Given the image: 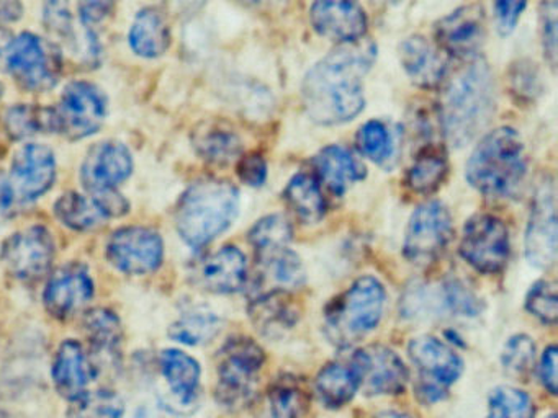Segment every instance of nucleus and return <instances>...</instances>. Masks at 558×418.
<instances>
[{
  "label": "nucleus",
  "mask_w": 558,
  "mask_h": 418,
  "mask_svg": "<svg viewBox=\"0 0 558 418\" xmlns=\"http://www.w3.org/2000/svg\"><path fill=\"white\" fill-rule=\"evenodd\" d=\"M374 42H345L313 65L303 81V107L322 126L348 123L364 110V77L374 64Z\"/></svg>",
  "instance_id": "f257e3e1"
},
{
  "label": "nucleus",
  "mask_w": 558,
  "mask_h": 418,
  "mask_svg": "<svg viewBox=\"0 0 558 418\" xmlns=\"http://www.w3.org/2000/svg\"><path fill=\"white\" fill-rule=\"evenodd\" d=\"M495 81L488 65L472 61L460 69L447 84L439 108L447 139L457 147L475 139L495 114Z\"/></svg>",
  "instance_id": "f03ea898"
},
{
  "label": "nucleus",
  "mask_w": 558,
  "mask_h": 418,
  "mask_svg": "<svg viewBox=\"0 0 558 418\" xmlns=\"http://www.w3.org/2000/svg\"><path fill=\"white\" fill-rule=\"evenodd\" d=\"M240 211V193L233 183L204 179L192 183L175 209V228L194 248L210 244L223 234Z\"/></svg>",
  "instance_id": "7ed1b4c3"
},
{
  "label": "nucleus",
  "mask_w": 558,
  "mask_h": 418,
  "mask_svg": "<svg viewBox=\"0 0 558 418\" xmlns=\"http://www.w3.org/2000/svg\"><path fill=\"white\" fill-rule=\"evenodd\" d=\"M527 173L524 144L512 127L486 134L466 163V180L489 198L515 195Z\"/></svg>",
  "instance_id": "20e7f679"
},
{
  "label": "nucleus",
  "mask_w": 558,
  "mask_h": 418,
  "mask_svg": "<svg viewBox=\"0 0 558 418\" xmlns=\"http://www.w3.org/2000/svg\"><path fill=\"white\" fill-rule=\"evenodd\" d=\"M385 299L387 293L377 278H359L326 309V335L338 346L359 342L377 329L384 316Z\"/></svg>",
  "instance_id": "39448f33"
},
{
  "label": "nucleus",
  "mask_w": 558,
  "mask_h": 418,
  "mask_svg": "<svg viewBox=\"0 0 558 418\" xmlns=\"http://www.w3.org/2000/svg\"><path fill=\"white\" fill-rule=\"evenodd\" d=\"M264 361V349L253 339L236 336L228 340L218 359V402L233 410L250 405Z\"/></svg>",
  "instance_id": "423d86ee"
},
{
  "label": "nucleus",
  "mask_w": 558,
  "mask_h": 418,
  "mask_svg": "<svg viewBox=\"0 0 558 418\" xmlns=\"http://www.w3.org/2000/svg\"><path fill=\"white\" fill-rule=\"evenodd\" d=\"M411 361L417 371L414 385L424 404L444 401L450 385L460 378L463 362L450 346L434 336H417L408 346Z\"/></svg>",
  "instance_id": "0eeeda50"
},
{
  "label": "nucleus",
  "mask_w": 558,
  "mask_h": 418,
  "mask_svg": "<svg viewBox=\"0 0 558 418\" xmlns=\"http://www.w3.org/2000/svg\"><path fill=\"white\" fill-rule=\"evenodd\" d=\"M106 118V94L89 82L68 85L58 107L51 108L53 133L63 134L71 140L93 136L100 130Z\"/></svg>",
  "instance_id": "6e6552de"
},
{
  "label": "nucleus",
  "mask_w": 558,
  "mask_h": 418,
  "mask_svg": "<svg viewBox=\"0 0 558 418\" xmlns=\"http://www.w3.org/2000/svg\"><path fill=\"white\" fill-rule=\"evenodd\" d=\"M460 254L478 273H499L511 254L508 225L493 214L473 216L463 228Z\"/></svg>",
  "instance_id": "1a4fd4ad"
},
{
  "label": "nucleus",
  "mask_w": 558,
  "mask_h": 418,
  "mask_svg": "<svg viewBox=\"0 0 558 418\" xmlns=\"http://www.w3.org/2000/svg\"><path fill=\"white\" fill-rule=\"evenodd\" d=\"M57 254L53 235L44 225L15 232L0 247V263L19 281H37L50 271Z\"/></svg>",
  "instance_id": "9d476101"
},
{
  "label": "nucleus",
  "mask_w": 558,
  "mask_h": 418,
  "mask_svg": "<svg viewBox=\"0 0 558 418\" xmlns=\"http://www.w3.org/2000/svg\"><path fill=\"white\" fill-rule=\"evenodd\" d=\"M452 237V216L439 201L421 205L411 216L404 235V257L414 265L433 263L442 255Z\"/></svg>",
  "instance_id": "9b49d317"
},
{
  "label": "nucleus",
  "mask_w": 558,
  "mask_h": 418,
  "mask_svg": "<svg viewBox=\"0 0 558 418\" xmlns=\"http://www.w3.org/2000/svg\"><path fill=\"white\" fill-rule=\"evenodd\" d=\"M5 69L27 91H48L57 85L60 65L38 36L22 33L4 52Z\"/></svg>",
  "instance_id": "f8f14e48"
},
{
  "label": "nucleus",
  "mask_w": 558,
  "mask_h": 418,
  "mask_svg": "<svg viewBox=\"0 0 558 418\" xmlns=\"http://www.w3.org/2000/svg\"><path fill=\"white\" fill-rule=\"evenodd\" d=\"M106 257L122 273L149 274L161 267L165 244L153 229L123 228L110 235Z\"/></svg>",
  "instance_id": "ddd939ff"
},
{
  "label": "nucleus",
  "mask_w": 558,
  "mask_h": 418,
  "mask_svg": "<svg viewBox=\"0 0 558 418\" xmlns=\"http://www.w3.org/2000/svg\"><path fill=\"white\" fill-rule=\"evenodd\" d=\"M554 180L544 179L535 192L525 231V257L534 267L547 270L557 260V214Z\"/></svg>",
  "instance_id": "4468645a"
},
{
  "label": "nucleus",
  "mask_w": 558,
  "mask_h": 418,
  "mask_svg": "<svg viewBox=\"0 0 558 418\" xmlns=\"http://www.w3.org/2000/svg\"><path fill=\"white\" fill-rule=\"evenodd\" d=\"M359 389L368 395H395L404 391L408 369L403 359L387 346L372 345L359 349L351 362Z\"/></svg>",
  "instance_id": "2eb2a0df"
},
{
  "label": "nucleus",
  "mask_w": 558,
  "mask_h": 418,
  "mask_svg": "<svg viewBox=\"0 0 558 418\" xmlns=\"http://www.w3.org/2000/svg\"><path fill=\"white\" fill-rule=\"evenodd\" d=\"M129 208V201L116 189L90 193V196L71 192L58 199L54 214L66 228L86 232L102 228L109 219L126 214Z\"/></svg>",
  "instance_id": "dca6fc26"
},
{
  "label": "nucleus",
  "mask_w": 558,
  "mask_h": 418,
  "mask_svg": "<svg viewBox=\"0 0 558 418\" xmlns=\"http://www.w3.org/2000/svg\"><path fill=\"white\" fill-rule=\"evenodd\" d=\"M57 180V159L44 144H25L12 160L11 182L19 202L35 201L50 192Z\"/></svg>",
  "instance_id": "f3484780"
},
{
  "label": "nucleus",
  "mask_w": 558,
  "mask_h": 418,
  "mask_svg": "<svg viewBox=\"0 0 558 418\" xmlns=\"http://www.w3.org/2000/svg\"><path fill=\"white\" fill-rule=\"evenodd\" d=\"M44 22L51 38L84 64H97L100 48L86 20H76L68 0H45Z\"/></svg>",
  "instance_id": "a211bd4d"
},
{
  "label": "nucleus",
  "mask_w": 558,
  "mask_h": 418,
  "mask_svg": "<svg viewBox=\"0 0 558 418\" xmlns=\"http://www.w3.org/2000/svg\"><path fill=\"white\" fill-rule=\"evenodd\" d=\"M94 293L96 287L86 265H64L54 271L45 287V307L57 319H71L89 306Z\"/></svg>",
  "instance_id": "6ab92c4d"
},
{
  "label": "nucleus",
  "mask_w": 558,
  "mask_h": 418,
  "mask_svg": "<svg viewBox=\"0 0 558 418\" xmlns=\"http://www.w3.org/2000/svg\"><path fill=\"white\" fill-rule=\"evenodd\" d=\"M485 38L486 19L480 5L460 7L436 25V45L453 58H475Z\"/></svg>",
  "instance_id": "aec40b11"
},
{
  "label": "nucleus",
  "mask_w": 558,
  "mask_h": 418,
  "mask_svg": "<svg viewBox=\"0 0 558 418\" xmlns=\"http://www.w3.org/2000/svg\"><path fill=\"white\" fill-rule=\"evenodd\" d=\"M133 172L129 147L119 140H104L90 147L81 167V180L89 193L109 192L125 182Z\"/></svg>",
  "instance_id": "412c9836"
},
{
  "label": "nucleus",
  "mask_w": 558,
  "mask_h": 418,
  "mask_svg": "<svg viewBox=\"0 0 558 418\" xmlns=\"http://www.w3.org/2000/svg\"><path fill=\"white\" fill-rule=\"evenodd\" d=\"M310 20L319 36L341 45L359 41L367 29V15L355 0H315Z\"/></svg>",
  "instance_id": "4be33fe9"
},
{
  "label": "nucleus",
  "mask_w": 558,
  "mask_h": 418,
  "mask_svg": "<svg viewBox=\"0 0 558 418\" xmlns=\"http://www.w3.org/2000/svg\"><path fill=\"white\" fill-rule=\"evenodd\" d=\"M51 374L57 391L71 402L89 391L97 369L89 353L77 340H66L58 348Z\"/></svg>",
  "instance_id": "5701e85b"
},
{
  "label": "nucleus",
  "mask_w": 558,
  "mask_h": 418,
  "mask_svg": "<svg viewBox=\"0 0 558 418\" xmlns=\"http://www.w3.org/2000/svg\"><path fill=\"white\" fill-rule=\"evenodd\" d=\"M246 255L233 245L214 251L198 265V284L210 293H238L246 284Z\"/></svg>",
  "instance_id": "b1692460"
},
{
  "label": "nucleus",
  "mask_w": 558,
  "mask_h": 418,
  "mask_svg": "<svg viewBox=\"0 0 558 418\" xmlns=\"http://www.w3.org/2000/svg\"><path fill=\"white\" fill-rule=\"evenodd\" d=\"M400 61L417 87L436 88L446 78L447 59L442 49L424 36H410L401 42Z\"/></svg>",
  "instance_id": "393cba45"
},
{
  "label": "nucleus",
  "mask_w": 558,
  "mask_h": 418,
  "mask_svg": "<svg viewBox=\"0 0 558 418\" xmlns=\"http://www.w3.org/2000/svg\"><path fill=\"white\" fill-rule=\"evenodd\" d=\"M250 317L263 335L280 336L299 322V307L289 291H260L250 304Z\"/></svg>",
  "instance_id": "a878e982"
},
{
  "label": "nucleus",
  "mask_w": 558,
  "mask_h": 418,
  "mask_svg": "<svg viewBox=\"0 0 558 418\" xmlns=\"http://www.w3.org/2000/svg\"><path fill=\"white\" fill-rule=\"evenodd\" d=\"M315 169L323 185L335 195H344L355 182L365 176L364 163L342 146L325 147L316 156Z\"/></svg>",
  "instance_id": "bb28decb"
},
{
  "label": "nucleus",
  "mask_w": 558,
  "mask_h": 418,
  "mask_svg": "<svg viewBox=\"0 0 558 418\" xmlns=\"http://www.w3.org/2000/svg\"><path fill=\"white\" fill-rule=\"evenodd\" d=\"M130 45L142 58H159L171 45V29L159 10L145 9L135 16L130 29Z\"/></svg>",
  "instance_id": "cd10ccee"
},
{
  "label": "nucleus",
  "mask_w": 558,
  "mask_h": 418,
  "mask_svg": "<svg viewBox=\"0 0 558 418\" xmlns=\"http://www.w3.org/2000/svg\"><path fill=\"white\" fill-rule=\"evenodd\" d=\"M162 378L168 382L169 389L182 404H191L197 397L201 384V365L181 349H165L161 353Z\"/></svg>",
  "instance_id": "c85d7f7f"
},
{
  "label": "nucleus",
  "mask_w": 558,
  "mask_h": 418,
  "mask_svg": "<svg viewBox=\"0 0 558 418\" xmlns=\"http://www.w3.org/2000/svg\"><path fill=\"white\" fill-rule=\"evenodd\" d=\"M257 255L260 281L272 284V290L292 291L305 283V268L295 251L289 247ZM270 290V291H272Z\"/></svg>",
  "instance_id": "c756f323"
},
{
  "label": "nucleus",
  "mask_w": 558,
  "mask_h": 418,
  "mask_svg": "<svg viewBox=\"0 0 558 418\" xmlns=\"http://www.w3.org/2000/svg\"><path fill=\"white\" fill-rule=\"evenodd\" d=\"M195 150L202 159L215 165H227L241 153V139L230 126L221 123H205L194 131Z\"/></svg>",
  "instance_id": "7c9ffc66"
},
{
  "label": "nucleus",
  "mask_w": 558,
  "mask_h": 418,
  "mask_svg": "<svg viewBox=\"0 0 558 418\" xmlns=\"http://www.w3.org/2000/svg\"><path fill=\"white\" fill-rule=\"evenodd\" d=\"M315 391L326 407H344L359 391L357 376L351 365L329 362L316 376Z\"/></svg>",
  "instance_id": "2f4dec72"
},
{
  "label": "nucleus",
  "mask_w": 558,
  "mask_h": 418,
  "mask_svg": "<svg viewBox=\"0 0 558 418\" xmlns=\"http://www.w3.org/2000/svg\"><path fill=\"white\" fill-rule=\"evenodd\" d=\"M289 208L305 224H316L326 214V199L319 183L308 173H299L290 180L283 192Z\"/></svg>",
  "instance_id": "473e14b6"
},
{
  "label": "nucleus",
  "mask_w": 558,
  "mask_h": 418,
  "mask_svg": "<svg viewBox=\"0 0 558 418\" xmlns=\"http://www.w3.org/2000/svg\"><path fill=\"white\" fill-rule=\"evenodd\" d=\"M449 173L446 153L439 147L426 146L411 163L407 173V186L417 195H430L440 188Z\"/></svg>",
  "instance_id": "72a5a7b5"
},
{
  "label": "nucleus",
  "mask_w": 558,
  "mask_h": 418,
  "mask_svg": "<svg viewBox=\"0 0 558 418\" xmlns=\"http://www.w3.org/2000/svg\"><path fill=\"white\" fill-rule=\"evenodd\" d=\"M83 330L94 352L100 355H117L123 340L122 322L113 310H89L83 319Z\"/></svg>",
  "instance_id": "f704fd0d"
},
{
  "label": "nucleus",
  "mask_w": 558,
  "mask_h": 418,
  "mask_svg": "<svg viewBox=\"0 0 558 418\" xmlns=\"http://www.w3.org/2000/svg\"><path fill=\"white\" fill-rule=\"evenodd\" d=\"M269 410L274 418H303L308 411L310 394L295 376L276 379L267 392Z\"/></svg>",
  "instance_id": "c9c22d12"
},
{
  "label": "nucleus",
  "mask_w": 558,
  "mask_h": 418,
  "mask_svg": "<svg viewBox=\"0 0 558 418\" xmlns=\"http://www.w3.org/2000/svg\"><path fill=\"white\" fill-rule=\"evenodd\" d=\"M221 325L223 323H221L220 317L214 310L197 307V309L182 314L172 323L171 329H169V335L175 342L185 343V345H205V343L211 342L220 333Z\"/></svg>",
  "instance_id": "e433bc0d"
},
{
  "label": "nucleus",
  "mask_w": 558,
  "mask_h": 418,
  "mask_svg": "<svg viewBox=\"0 0 558 418\" xmlns=\"http://www.w3.org/2000/svg\"><path fill=\"white\" fill-rule=\"evenodd\" d=\"M125 402L117 392L109 389L84 392L71 401L66 418H122Z\"/></svg>",
  "instance_id": "4c0bfd02"
},
{
  "label": "nucleus",
  "mask_w": 558,
  "mask_h": 418,
  "mask_svg": "<svg viewBox=\"0 0 558 418\" xmlns=\"http://www.w3.org/2000/svg\"><path fill=\"white\" fill-rule=\"evenodd\" d=\"M4 126L12 139H25L40 133H53L51 108L19 104L5 113Z\"/></svg>",
  "instance_id": "58836bf2"
},
{
  "label": "nucleus",
  "mask_w": 558,
  "mask_h": 418,
  "mask_svg": "<svg viewBox=\"0 0 558 418\" xmlns=\"http://www.w3.org/2000/svg\"><path fill=\"white\" fill-rule=\"evenodd\" d=\"M250 241L256 254L289 247V242L292 241V225L283 216H267L251 229Z\"/></svg>",
  "instance_id": "ea45409f"
},
{
  "label": "nucleus",
  "mask_w": 558,
  "mask_h": 418,
  "mask_svg": "<svg viewBox=\"0 0 558 418\" xmlns=\"http://www.w3.org/2000/svg\"><path fill=\"white\" fill-rule=\"evenodd\" d=\"M486 418H534V404L524 391L502 385L489 395Z\"/></svg>",
  "instance_id": "a19ab883"
},
{
  "label": "nucleus",
  "mask_w": 558,
  "mask_h": 418,
  "mask_svg": "<svg viewBox=\"0 0 558 418\" xmlns=\"http://www.w3.org/2000/svg\"><path fill=\"white\" fill-rule=\"evenodd\" d=\"M357 144L362 153L374 160L378 165H384L391 160L395 152L393 139L390 131L381 121H368L359 130Z\"/></svg>",
  "instance_id": "79ce46f5"
},
{
  "label": "nucleus",
  "mask_w": 558,
  "mask_h": 418,
  "mask_svg": "<svg viewBox=\"0 0 558 418\" xmlns=\"http://www.w3.org/2000/svg\"><path fill=\"white\" fill-rule=\"evenodd\" d=\"M456 316L475 317L482 312L483 303L472 287L463 281L449 280L439 290V303Z\"/></svg>",
  "instance_id": "37998d69"
},
{
  "label": "nucleus",
  "mask_w": 558,
  "mask_h": 418,
  "mask_svg": "<svg viewBox=\"0 0 558 418\" xmlns=\"http://www.w3.org/2000/svg\"><path fill=\"white\" fill-rule=\"evenodd\" d=\"M525 307L542 323L554 325L558 316L557 287L554 281L542 280L531 286L525 297Z\"/></svg>",
  "instance_id": "c03bdc74"
},
{
  "label": "nucleus",
  "mask_w": 558,
  "mask_h": 418,
  "mask_svg": "<svg viewBox=\"0 0 558 418\" xmlns=\"http://www.w3.org/2000/svg\"><path fill=\"white\" fill-rule=\"evenodd\" d=\"M535 345L531 336L524 333L511 336L502 349L501 361L506 371L515 376H524L534 366Z\"/></svg>",
  "instance_id": "a18cd8bd"
},
{
  "label": "nucleus",
  "mask_w": 558,
  "mask_h": 418,
  "mask_svg": "<svg viewBox=\"0 0 558 418\" xmlns=\"http://www.w3.org/2000/svg\"><path fill=\"white\" fill-rule=\"evenodd\" d=\"M542 42L548 61L555 65L557 58V0H541Z\"/></svg>",
  "instance_id": "49530a36"
},
{
  "label": "nucleus",
  "mask_w": 558,
  "mask_h": 418,
  "mask_svg": "<svg viewBox=\"0 0 558 418\" xmlns=\"http://www.w3.org/2000/svg\"><path fill=\"white\" fill-rule=\"evenodd\" d=\"M238 176H240L241 182L254 186V188L263 186L267 180L266 159L257 152L241 157L240 162H238Z\"/></svg>",
  "instance_id": "de8ad7c7"
},
{
  "label": "nucleus",
  "mask_w": 558,
  "mask_h": 418,
  "mask_svg": "<svg viewBox=\"0 0 558 418\" xmlns=\"http://www.w3.org/2000/svg\"><path fill=\"white\" fill-rule=\"evenodd\" d=\"M527 0H495L496 22L499 32L508 35L518 25Z\"/></svg>",
  "instance_id": "09e8293b"
},
{
  "label": "nucleus",
  "mask_w": 558,
  "mask_h": 418,
  "mask_svg": "<svg viewBox=\"0 0 558 418\" xmlns=\"http://www.w3.org/2000/svg\"><path fill=\"white\" fill-rule=\"evenodd\" d=\"M538 374H541L542 385L551 395L557 394V346L550 345L545 349L538 366Z\"/></svg>",
  "instance_id": "8fccbe9b"
},
{
  "label": "nucleus",
  "mask_w": 558,
  "mask_h": 418,
  "mask_svg": "<svg viewBox=\"0 0 558 418\" xmlns=\"http://www.w3.org/2000/svg\"><path fill=\"white\" fill-rule=\"evenodd\" d=\"M17 198H15L14 189H12L9 176L0 172V214H11L17 206Z\"/></svg>",
  "instance_id": "3c124183"
},
{
  "label": "nucleus",
  "mask_w": 558,
  "mask_h": 418,
  "mask_svg": "<svg viewBox=\"0 0 558 418\" xmlns=\"http://www.w3.org/2000/svg\"><path fill=\"white\" fill-rule=\"evenodd\" d=\"M22 16L21 0H0V25L17 22Z\"/></svg>",
  "instance_id": "603ef678"
},
{
  "label": "nucleus",
  "mask_w": 558,
  "mask_h": 418,
  "mask_svg": "<svg viewBox=\"0 0 558 418\" xmlns=\"http://www.w3.org/2000/svg\"><path fill=\"white\" fill-rule=\"evenodd\" d=\"M107 3H110V0H83V19L87 23L99 19V13L107 9Z\"/></svg>",
  "instance_id": "864d4df0"
},
{
  "label": "nucleus",
  "mask_w": 558,
  "mask_h": 418,
  "mask_svg": "<svg viewBox=\"0 0 558 418\" xmlns=\"http://www.w3.org/2000/svg\"><path fill=\"white\" fill-rule=\"evenodd\" d=\"M374 418H411L410 415L401 414V411H381V414L375 415Z\"/></svg>",
  "instance_id": "5fc2aeb1"
},
{
  "label": "nucleus",
  "mask_w": 558,
  "mask_h": 418,
  "mask_svg": "<svg viewBox=\"0 0 558 418\" xmlns=\"http://www.w3.org/2000/svg\"><path fill=\"white\" fill-rule=\"evenodd\" d=\"M175 5L182 7V9H194V7L201 5L204 0H174Z\"/></svg>",
  "instance_id": "6e6d98bb"
},
{
  "label": "nucleus",
  "mask_w": 558,
  "mask_h": 418,
  "mask_svg": "<svg viewBox=\"0 0 558 418\" xmlns=\"http://www.w3.org/2000/svg\"><path fill=\"white\" fill-rule=\"evenodd\" d=\"M2 94H4V88H2V84H0V97H2Z\"/></svg>",
  "instance_id": "4d7b16f0"
},
{
  "label": "nucleus",
  "mask_w": 558,
  "mask_h": 418,
  "mask_svg": "<svg viewBox=\"0 0 558 418\" xmlns=\"http://www.w3.org/2000/svg\"><path fill=\"white\" fill-rule=\"evenodd\" d=\"M547 418H557V415L551 414V415H548Z\"/></svg>",
  "instance_id": "13d9d810"
}]
</instances>
